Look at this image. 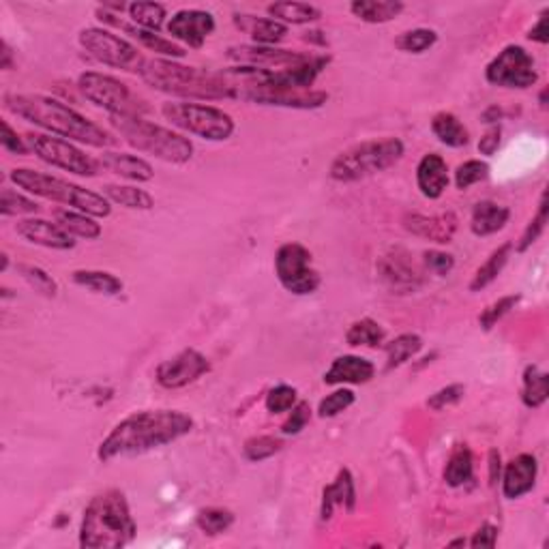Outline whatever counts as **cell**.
<instances>
[{"label":"cell","mask_w":549,"mask_h":549,"mask_svg":"<svg viewBox=\"0 0 549 549\" xmlns=\"http://www.w3.org/2000/svg\"><path fill=\"white\" fill-rule=\"evenodd\" d=\"M78 89L91 103L103 108L110 116H142L149 112L142 99L133 95L130 86L114 75L86 72L78 78Z\"/></svg>","instance_id":"obj_9"},{"label":"cell","mask_w":549,"mask_h":549,"mask_svg":"<svg viewBox=\"0 0 549 549\" xmlns=\"http://www.w3.org/2000/svg\"><path fill=\"white\" fill-rule=\"evenodd\" d=\"M489 177V166L481 159H468L459 163L458 170H455V187L461 191L470 189L472 185L481 183Z\"/></svg>","instance_id":"obj_45"},{"label":"cell","mask_w":549,"mask_h":549,"mask_svg":"<svg viewBox=\"0 0 549 549\" xmlns=\"http://www.w3.org/2000/svg\"><path fill=\"white\" fill-rule=\"evenodd\" d=\"M78 39L82 48L89 52L95 61L108 67L120 69V72L140 73L146 61L136 45L119 37V34L105 31V28H84V31H80Z\"/></svg>","instance_id":"obj_10"},{"label":"cell","mask_w":549,"mask_h":549,"mask_svg":"<svg viewBox=\"0 0 549 549\" xmlns=\"http://www.w3.org/2000/svg\"><path fill=\"white\" fill-rule=\"evenodd\" d=\"M17 235H20L24 241L33 243V245H41V247L48 249H58V251H67L75 247L73 236L69 235L63 226L52 224V221L45 219H22L17 221L15 226Z\"/></svg>","instance_id":"obj_20"},{"label":"cell","mask_w":549,"mask_h":549,"mask_svg":"<svg viewBox=\"0 0 549 549\" xmlns=\"http://www.w3.org/2000/svg\"><path fill=\"white\" fill-rule=\"evenodd\" d=\"M496 543H498V528L494 524H483L472 536L470 547H496Z\"/></svg>","instance_id":"obj_54"},{"label":"cell","mask_w":549,"mask_h":549,"mask_svg":"<svg viewBox=\"0 0 549 549\" xmlns=\"http://www.w3.org/2000/svg\"><path fill=\"white\" fill-rule=\"evenodd\" d=\"M406 153V146L400 138L365 140L343 150L332 159L329 177L335 183H356L373 174L393 168Z\"/></svg>","instance_id":"obj_7"},{"label":"cell","mask_w":549,"mask_h":549,"mask_svg":"<svg viewBox=\"0 0 549 549\" xmlns=\"http://www.w3.org/2000/svg\"><path fill=\"white\" fill-rule=\"evenodd\" d=\"M97 15H99V20L105 22V24H112V26L122 28V31H125L127 34H131L133 39L140 41V43H142L146 50L155 52V54H161V56L170 58V61H174V58H183L187 54V52L183 48H180V45L174 43V41L163 39L161 34H157L153 31H146V28L131 26V24H127V22L116 20V15H110L105 9L103 11L99 9Z\"/></svg>","instance_id":"obj_22"},{"label":"cell","mask_w":549,"mask_h":549,"mask_svg":"<svg viewBox=\"0 0 549 549\" xmlns=\"http://www.w3.org/2000/svg\"><path fill=\"white\" fill-rule=\"evenodd\" d=\"M9 180L28 194L43 197V200L61 202L65 207L80 210V213L91 215V217H108L112 213V207L105 196L69 183V180L50 177V174L28 170V168H15L9 172Z\"/></svg>","instance_id":"obj_6"},{"label":"cell","mask_w":549,"mask_h":549,"mask_svg":"<svg viewBox=\"0 0 549 549\" xmlns=\"http://www.w3.org/2000/svg\"><path fill=\"white\" fill-rule=\"evenodd\" d=\"M350 11L367 24H387L404 11V3L400 0H354L350 5Z\"/></svg>","instance_id":"obj_28"},{"label":"cell","mask_w":549,"mask_h":549,"mask_svg":"<svg viewBox=\"0 0 549 549\" xmlns=\"http://www.w3.org/2000/svg\"><path fill=\"white\" fill-rule=\"evenodd\" d=\"M376 373L371 361L363 356L343 354L332 361L329 370L324 371V384H367Z\"/></svg>","instance_id":"obj_21"},{"label":"cell","mask_w":549,"mask_h":549,"mask_svg":"<svg viewBox=\"0 0 549 549\" xmlns=\"http://www.w3.org/2000/svg\"><path fill=\"white\" fill-rule=\"evenodd\" d=\"M500 114H502L500 110L496 108V105H492V108H487V110H485V112H483V120H485V122H496V120H500Z\"/></svg>","instance_id":"obj_59"},{"label":"cell","mask_w":549,"mask_h":549,"mask_svg":"<svg viewBox=\"0 0 549 549\" xmlns=\"http://www.w3.org/2000/svg\"><path fill=\"white\" fill-rule=\"evenodd\" d=\"M127 11L136 26L146 28V31L159 33L166 24V7L159 3H131Z\"/></svg>","instance_id":"obj_39"},{"label":"cell","mask_w":549,"mask_h":549,"mask_svg":"<svg viewBox=\"0 0 549 549\" xmlns=\"http://www.w3.org/2000/svg\"><path fill=\"white\" fill-rule=\"evenodd\" d=\"M138 525L127 496L119 489L97 494L84 509L80 525V547L120 549L136 539Z\"/></svg>","instance_id":"obj_3"},{"label":"cell","mask_w":549,"mask_h":549,"mask_svg":"<svg viewBox=\"0 0 549 549\" xmlns=\"http://www.w3.org/2000/svg\"><path fill=\"white\" fill-rule=\"evenodd\" d=\"M549 9H545V11H541V15H539V20H536V24L530 28L528 31V39L530 41H536V43H541V45H547L549 43Z\"/></svg>","instance_id":"obj_56"},{"label":"cell","mask_w":549,"mask_h":549,"mask_svg":"<svg viewBox=\"0 0 549 549\" xmlns=\"http://www.w3.org/2000/svg\"><path fill=\"white\" fill-rule=\"evenodd\" d=\"M354 505H356V489H354L352 472L348 468H342L337 472L335 481L324 487L323 505H320V517H323V522H329L335 506H343L346 511H354Z\"/></svg>","instance_id":"obj_25"},{"label":"cell","mask_w":549,"mask_h":549,"mask_svg":"<svg viewBox=\"0 0 549 549\" xmlns=\"http://www.w3.org/2000/svg\"><path fill=\"white\" fill-rule=\"evenodd\" d=\"M309 420H312V408H309L307 401H301V404H296L294 408H292V414L288 417V420L282 425V434H285V436L301 434V431L307 428Z\"/></svg>","instance_id":"obj_51"},{"label":"cell","mask_w":549,"mask_h":549,"mask_svg":"<svg viewBox=\"0 0 549 549\" xmlns=\"http://www.w3.org/2000/svg\"><path fill=\"white\" fill-rule=\"evenodd\" d=\"M438 41V33L431 28H412V31L401 33L397 37V50L406 52V54H423L429 48H434Z\"/></svg>","instance_id":"obj_41"},{"label":"cell","mask_w":549,"mask_h":549,"mask_svg":"<svg viewBox=\"0 0 549 549\" xmlns=\"http://www.w3.org/2000/svg\"><path fill=\"white\" fill-rule=\"evenodd\" d=\"M0 69H5V72L14 69V52H11L7 41L0 43Z\"/></svg>","instance_id":"obj_58"},{"label":"cell","mask_w":549,"mask_h":549,"mask_svg":"<svg viewBox=\"0 0 549 549\" xmlns=\"http://www.w3.org/2000/svg\"><path fill=\"white\" fill-rule=\"evenodd\" d=\"M423 262H425V266L429 268V273L440 274V277H445V274L451 273L453 266H455L453 255L445 254V251H438V249L425 251Z\"/></svg>","instance_id":"obj_52"},{"label":"cell","mask_w":549,"mask_h":549,"mask_svg":"<svg viewBox=\"0 0 549 549\" xmlns=\"http://www.w3.org/2000/svg\"><path fill=\"white\" fill-rule=\"evenodd\" d=\"M168 33L172 34V39L180 41V43L200 50L204 41L215 33V17L213 14L202 9L177 11L170 17V22H168Z\"/></svg>","instance_id":"obj_16"},{"label":"cell","mask_w":549,"mask_h":549,"mask_svg":"<svg viewBox=\"0 0 549 549\" xmlns=\"http://www.w3.org/2000/svg\"><path fill=\"white\" fill-rule=\"evenodd\" d=\"M208 371L210 363L207 356L194 348H187L177 356H172V359L163 361V363L157 367L155 378L159 387L174 390L189 387V384H194L196 380H200L204 373Z\"/></svg>","instance_id":"obj_14"},{"label":"cell","mask_w":549,"mask_h":549,"mask_svg":"<svg viewBox=\"0 0 549 549\" xmlns=\"http://www.w3.org/2000/svg\"><path fill=\"white\" fill-rule=\"evenodd\" d=\"M99 166L103 170L116 174V177L136 180V183H149L155 177L153 166L149 161L130 153H110V150H103L101 157H99Z\"/></svg>","instance_id":"obj_26"},{"label":"cell","mask_w":549,"mask_h":549,"mask_svg":"<svg viewBox=\"0 0 549 549\" xmlns=\"http://www.w3.org/2000/svg\"><path fill=\"white\" fill-rule=\"evenodd\" d=\"M17 271H20L22 277L31 284V288L41 292L43 296H56L58 294V284L54 282V277L43 271V268L33 266V265H17Z\"/></svg>","instance_id":"obj_47"},{"label":"cell","mask_w":549,"mask_h":549,"mask_svg":"<svg viewBox=\"0 0 549 549\" xmlns=\"http://www.w3.org/2000/svg\"><path fill=\"white\" fill-rule=\"evenodd\" d=\"M103 196L108 197L110 202L133 210H150L155 207L153 196H150L149 191L131 185H103Z\"/></svg>","instance_id":"obj_35"},{"label":"cell","mask_w":549,"mask_h":549,"mask_svg":"<svg viewBox=\"0 0 549 549\" xmlns=\"http://www.w3.org/2000/svg\"><path fill=\"white\" fill-rule=\"evenodd\" d=\"M194 429V419L180 410H142L122 419L103 438L97 458L112 461L116 458H133L155 448L168 447Z\"/></svg>","instance_id":"obj_1"},{"label":"cell","mask_w":549,"mask_h":549,"mask_svg":"<svg viewBox=\"0 0 549 549\" xmlns=\"http://www.w3.org/2000/svg\"><path fill=\"white\" fill-rule=\"evenodd\" d=\"M110 125L140 153L153 155L157 159L177 163V166H183L194 157V142L189 138L168 127L155 125L144 116H110Z\"/></svg>","instance_id":"obj_5"},{"label":"cell","mask_w":549,"mask_h":549,"mask_svg":"<svg viewBox=\"0 0 549 549\" xmlns=\"http://www.w3.org/2000/svg\"><path fill=\"white\" fill-rule=\"evenodd\" d=\"M509 217H511L509 207H502V204L492 200H483L475 204V208H472L470 230L472 235L477 236H492L509 224Z\"/></svg>","instance_id":"obj_27"},{"label":"cell","mask_w":549,"mask_h":549,"mask_svg":"<svg viewBox=\"0 0 549 549\" xmlns=\"http://www.w3.org/2000/svg\"><path fill=\"white\" fill-rule=\"evenodd\" d=\"M356 401V395L350 389H340V390H332L331 395H326L323 401H320L318 406V417L320 419H332L337 417V414L346 412L350 406H352Z\"/></svg>","instance_id":"obj_48"},{"label":"cell","mask_w":549,"mask_h":549,"mask_svg":"<svg viewBox=\"0 0 549 549\" xmlns=\"http://www.w3.org/2000/svg\"><path fill=\"white\" fill-rule=\"evenodd\" d=\"M384 337H387V332L371 318L356 320L346 331V343L354 348H378L384 343Z\"/></svg>","instance_id":"obj_38"},{"label":"cell","mask_w":549,"mask_h":549,"mask_svg":"<svg viewBox=\"0 0 549 549\" xmlns=\"http://www.w3.org/2000/svg\"><path fill=\"white\" fill-rule=\"evenodd\" d=\"M404 227L410 235L425 238V241L447 245L453 241L455 232L459 227V219L455 213H440V215H420L410 213L404 217Z\"/></svg>","instance_id":"obj_17"},{"label":"cell","mask_w":549,"mask_h":549,"mask_svg":"<svg viewBox=\"0 0 549 549\" xmlns=\"http://www.w3.org/2000/svg\"><path fill=\"white\" fill-rule=\"evenodd\" d=\"M519 301H522V296H519V294H509V296H502V299L492 303L489 307H485L483 313L478 315V324H481V329L483 331H492L494 326L498 324L500 320L511 312V309H515Z\"/></svg>","instance_id":"obj_46"},{"label":"cell","mask_w":549,"mask_h":549,"mask_svg":"<svg viewBox=\"0 0 549 549\" xmlns=\"http://www.w3.org/2000/svg\"><path fill=\"white\" fill-rule=\"evenodd\" d=\"M376 268L380 279H382L390 290L397 292V294H410V292L423 288L425 284L423 273L414 265L410 254L401 247L390 249L389 254H384L382 258L378 260Z\"/></svg>","instance_id":"obj_15"},{"label":"cell","mask_w":549,"mask_h":549,"mask_svg":"<svg viewBox=\"0 0 549 549\" xmlns=\"http://www.w3.org/2000/svg\"><path fill=\"white\" fill-rule=\"evenodd\" d=\"M417 187L420 196L438 200L448 187V166L438 153L425 155L417 166Z\"/></svg>","instance_id":"obj_23"},{"label":"cell","mask_w":549,"mask_h":549,"mask_svg":"<svg viewBox=\"0 0 549 549\" xmlns=\"http://www.w3.org/2000/svg\"><path fill=\"white\" fill-rule=\"evenodd\" d=\"M0 213L5 217H20V215H34L39 213V204L31 197L17 194V191L3 189L0 194Z\"/></svg>","instance_id":"obj_44"},{"label":"cell","mask_w":549,"mask_h":549,"mask_svg":"<svg viewBox=\"0 0 549 549\" xmlns=\"http://www.w3.org/2000/svg\"><path fill=\"white\" fill-rule=\"evenodd\" d=\"M549 397V376L536 365H528L524 370L522 384V401L525 408H541Z\"/></svg>","instance_id":"obj_33"},{"label":"cell","mask_w":549,"mask_h":549,"mask_svg":"<svg viewBox=\"0 0 549 549\" xmlns=\"http://www.w3.org/2000/svg\"><path fill=\"white\" fill-rule=\"evenodd\" d=\"M305 54L301 52L266 48V45H236L227 50V58L236 61L243 67H260V69H284L299 63Z\"/></svg>","instance_id":"obj_18"},{"label":"cell","mask_w":549,"mask_h":549,"mask_svg":"<svg viewBox=\"0 0 549 549\" xmlns=\"http://www.w3.org/2000/svg\"><path fill=\"white\" fill-rule=\"evenodd\" d=\"M163 119L170 120L174 127L191 136H197L208 142H224L235 133V120L224 110L215 105L191 103V101H168L161 108Z\"/></svg>","instance_id":"obj_8"},{"label":"cell","mask_w":549,"mask_h":549,"mask_svg":"<svg viewBox=\"0 0 549 549\" xmlns=\"http://www.w3.org/2000/svg\"><path fill=\"white\" fill-rule=\"evenodd\" d=\"M485 80L500 89L525 91L536 84L539 73L535 69V58L522 45H506L498 56L485 67Z\"/></svg>","instance_id":"obj_13"},{"label":"cell","mask_w":549,"mask_h":549,"mask_svg":"<svg viewBox=\"0 0 549 549\" xmlns=\"http://www.w3.org/2000/svg\"><path fill=\"white\" fill-rule=\"evenodd\" d=\"M265 406L271 414L290 412L296 406V389L290 387V384H277V387L268 390Z\"/></svg>","instance_id":"obj_49"},{"label":"cell","mask_w":549,"mask_h":549,"mask_svg":"<svg viewBox=\"0 0 549 549\" xmlns=\"http://www.w3.org/2000/svg\"><path fill=\"white\" fill-rule=\"evenodd\" d=\"M56 224L63 226L72 236L86 238V241H95L101 236V226L97 224L91 215L80 213V210H56L54 213Z\"/></svg>","instance_id":"obj_34"},{"label":"cell","mask_w":549,"mask_h":549,"mask_svg":"<svg viewBox=\"0 0 549 549\" xmlns=\"http://www.w3.org/2000/svg\"><path fill=\"white\" fill-rule=\"evenodd\" d=\"M539 477V461L535 455L522 453L513 458L505 466V475H502V494L506 500H519L522 496L530 494L536 485Z\"/></svg>","instance_id":"obj_19"},{"label":"cell","mask_w":549,"mask_h":549,"mask_svg":"<svg viewBox=\"0 0 549 549\" xmlns=\"http://www.w3.org/2000/svg\"><path fill=\"white\" fill-rule=\"evenodd\" d=\"M0 127H3V136H0V142H3V149L9 150V153L14 155H28V150H31V146L28 142H24V138L17 136V131L14 127L9 125L7 120L0 122Z\"/></svg>","instance_id":"obj_53"},{"label":"cell","mask_w":549,"mask_h":549,"mask_svg":"<svg viewBox=\"0 0 549 549\" xmlns=\"http://www.w3.org/2000/svg\"><path fill=\"white\" fill-rule=\"evenodd\" d=\"M140 78L155 91L183 99H232L230 89L221 73L207 72V69L180 65L170 58H146Z\"/></svg>","instance_id":"obj_4"},{"label":"cell","mask_w":549,"mask_h":549,"mask_svg":"<svg viewBox=\"0 0 549 549\" xmlns=\"http://www.w3.org/2000/svg\"><path fill=\"white\" fill-rule=\"evenodd\" d=\"M232 524H235V513L227 509H217V506H208V509L197 511L196 515V525L208 536L224 535L226 530H230Z\"/></svg>","instance_id":"obj_40"},{"label":"cell","mask_w":549,"mask_h":549,"mask_svg":"<svg viewBox=\"0 0 549 549\" xmlns=\"http://www.w3.org/2000/svg\"><path fill=\"white\" fill-rule=\"evenodd\" d=\"M500 136H502L500 125L489 127V130L485 131V136L481 138V142H478V153L485 157L496 155V150L500 149Z\"/></svg>","instance_id":"obj_55"},{"label":"cell","mask_w":549,"mask_h":549,"mask_svg":"<svg viewBox=\"0 0 549 549\" xmlns=\"http://www.w3.org/2000/svg\"><path fill=\"white\" fill-rule=\"evenodd\" d=\"M442 477H445L448 487H464L475 478V459H472L468 445H455L451 455H448Z\"/></svg>","instance_id":"obj_29"},{"label":"cell","mask_w":549,"mask_h":549,"mask_svg":"<svg viewBox=\"0 0 549 549\" xmlns=\"http://www.w3.org/2000/svg\"><path fill=\"white\" fill-rule=\"evenodd\" d=\"M235 26L241 33L249 34L255 41V45H266V48H274L288 34V26L282 22L249 14H235Z\"/></svg>","instance_id":"obj_24"},{"label":"cell","mask_w":549,"mask_h":549,"mask_svg":"<svg viewBox=\"0 0 549 549\" xmlns=\"http://www.w3.org/2000/svg\"><path fill=\"white\" fill-rule=\"evenodd\" d=\"M466 543H468V541H466V539H458V541H451V543H448V547H458V545H466Z\"/></svg>","instance_id":"obj_60"},{"label":"cell","mask_w":549,"mask_h":549,"mask_svg":"<svg viewBox=\"0 0 549 549\" xmlns=\"http://www.w3.org/2000/svg\"><path fill=\"white\" fill-rule=\"evenodd\" d=\"M268 15L282 24H312L323 17V11L305 3H273L266 7Z\"/></svg>","instance_id":"obj_32"},{"label":"cell","mask_w":549,"mask_h":549,"mask_svg":"<svg viewBox=\"0 0 549 549\" xmlns=\"http://www.w3.org/2000/svg\"><path fill=\"white\" fill-rule=\"evenodd\" d=\"M72 282L75 285H82V288L92 290L97 292V294H105V296L120 294L122 288H125L120 279L108 271H73Z\"/></svg>","instance_id":"obj_36"},{"label":"cell","mask_w":549,"mask_h":549,"mask_svg":"<svg viewBox=\"0 0 549 549\" xmlns=\"http://www.w3.org/2000/svg\"><path fill=\"white\" fill-rule=\"evenodd\" d=\"M5 108L20 119L33 122L34 127L50 131L52 136L75 140V142L95 146V149L116 144L112 133H108L97 122L75 112L73 108L61 103L58 99L45 95H5Z\"/></svg>","instance_id":"obj_2"},{"label":"cell","mask_w":549,"mask_h":549,"mask_svg":"<svg viewBox=\"0 0 549 549\" xmlns=\"http://www.w3.org/2000/svg\"><path fill=\"white\" fill-rule=\"evenodd\" d=\"M431 133L438 142L448 146V149H464L470 142V133L453 112H438L431 119Z\"/></svg>","instance_id":"obj_30"},{"label":"cell","mask_w":549,"mask_h":549,"mask_svg":"<svg viewBox=\"0 0 549 549\" xmlns=\"http://www.w3.org/2000/svg\"><path fill=\"white\" fill-rule=\"evenodd\" d=\"M26 142L41 161L61 168L65 172H72L75 177H97L99 168H101L97 159H92L84 150H80L78 146H73L63 138L31 133V136H26Z\"/></svg>","instance_id":"obj_12"},{"label":"cell","mask_w":549,"mask_h":549,"mask_svg":"<svg viewBox=\"0 0 549 549\" xmlns=\"http://www.w3.org/2000/svg\"><path fill=\"white\" fill-rule=\"evenodd\" d=\"M464 395H466L464 384H448V387L436 390V393L429 397L428 408H431V410H436V412L447 410V408L458 406L459 401L464 400Z\"/></svg>","instance_id":"obj_50"},{"label":"cell","mask_w":549,"mask_h":549,"mask_svg":"<svg viewBox=\"0 0 549 549\" xmlns=\"http://www.w3.org/2000/svg\"><path fill=\"white\" fill-rule=\"evenodd\" d=\"M420 350H423V340L414 332H404V335L395 337L393 342L384 343V352H387V370H397L408 361L414 359Z\"/></svg>","instance_id":"obj_37"},{"label":"cell","mask_w":549,"mask_h":549,"mask_svg":"<svg viewBox=\"0 0 549 549\" xmlns=\"http://www.w3.org/2000/svg\"><path fill=\"white\" fill-rule=\"evenodd\" d=\"M284 448V442L274 436H254L245 442L243 455L249 461H265L273 455H277Z\"/></svg>","instance_id":"obj_43"},{"label":"cell","mask_w":549,"mask_h":549,"mask_svg":"<svg viewBox=\"0 0 549 549\" xmlns=\"http://www.w3.org/2000/svg\"><path fill=\"white\" fill-rule=\"evenodd\" d=\"M513 247H515L513 243H505L489 254V258L477 268L475 277H472V282H470V292H481L487 288L489 284H494L496 279H498V274L505 271L506 262H509V258H511Z\"/></svg>","instance_id":"obj_31"},{"label":"cell","mask_w":549,"mask_h":549,"mask_svg":"<svg viewBox=\"0 0 549 549\" xmlns=\"http://www.w3.org/2000/svg\"><path fill=\"white\" fill-rule=\"evenodd\" d=\"M547 210H549V207H547V191H543L541 202H539V213H536L535 217L530 219V224L525 226L524 235H522V238H519V243H517V247H515L519 251V254H524L525 249L533 247V245L541 238L543 232H545L547 219H549Z\"/></svg>","instance_id":"obj_42"},{"label":"cell","mask_w":549,"mask_h":549,"mask_svg":"<svg viewBox=\"0 0 549 549\" xmlns=\"http://www.w3.org/2000/svg\"><path fill=\"white\" fill-rule=\"evenodd\" d=\"M274 274L285 290L296 296L313 294L320 288V273L312 265V251L301 243H285L274 254Z\"/></svg>","instance_id":"obj_11"},{"label":"cell","mask_w":549,"mask_h":549,"mask_svg":"<svg viewBox=\"0 0 549 549\" xmlns=\"http://www.w3.org/2000/svg\"><path fill=\"white\" fill-rule=\"evenodd\" d=\"M500 470H502L500 453L496 451V448H492V451H489V483L496 485V481L500 478Z\"/></svg>","instance_id":"obj_57"}]
</instances>
